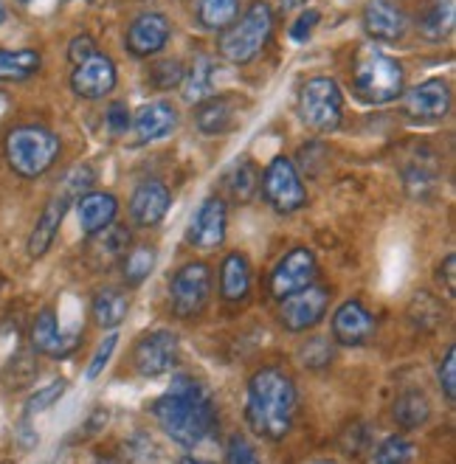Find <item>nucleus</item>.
<instances>
[{
    "label": "nucleus",
    "instance_id": "nucleus-7",
    "mask_svg": "<svg viewBox=\"0 0 456 464\" xmlns=\"http://www.w3.org/2000/svg\"><path fill=\"white\" fill-rule=\"evenodd\" d=\"M211 295V267L206 262L183 265L170 282V304L180 318H192L206 310Z\"/></svg>",
    "mask_w": 456,
    "mask_h": 464
},
{
    "label": "nucleus",
    "instance_id": "nucleus-25",
    "mask_svg": "<svg viewBox=\"0 0 456 464\" xmlns=\"http://www.w3.org/2000/svg\"><path fill=\"white\" fill-rule=\"evenodd\" d=\"M130 313V298L119 287H104L93 295V321L102 330H116Z\"/></svg>",
    "mask_w": 456,
    "mask_h": 464
},
{
    "label": "nucleus",
    "instance_id": "nucleus-18",
    "mask_svg": "<svg viewBox=\"0 0 456 464\" xmlns=\"http://www.w3.org/2000/svg\"><path fill=\"white\" fill-rule=\"evenodd\" d=\"M130 127H132V135H136V144L167 139V135L178 127V111L170 102L144 104L141 111L130 119Z\"/></svg>",
    "mask_w": 456,
    "mask_h": 464
},
{
    "label": "nucleus",
    "instance_id": "nucleus-50",
    "mask_svg": "<svg viewBox=\"0 0 456 464\" xmlns=\"http://www.w3.org/2000/svg\"><path fill=\"white\" fill-rule=\"evenodd\" d=\"M88 4H91V0H88Z\"/></svg>",
    "mask_w": 456,
    "mask_h": 464
},
{
    "label": "nucleus",
    "instance_id": "nucleus-24",
    "mask_svg": "<svg viewBox=\"0 0 456 464\" xmlns=\"http://www.w3.org/2000/svg\"><path fill=\"white\" fill-rule=\"evenodd\" d=\"M220 290L223 298L231 304L246 302V295L251 290V267L243 254H228L220 267Z\"/></svg>",
    "mask_w": 456,
    "mask_h": 464
},
{
    "label": "nucleus",
    "instance_id": "nucleus-43",
    "mask_svg": "<svg viewBox=\"0 0 456 464\" xmlns=\"http://www.w3.org/2000/svg\"><path fill=\"white\" fill-rule=\"evenodd\" d=\"M93 51H96V45H93L91 37H76V40L71 43V48H68V57H71V63L76 65V63H82L85 57H91Z\"/></svg>",
    "mask_w": 456,
    "mask_h": 464
},
{
    "label": "nucleus",
    "instance_id": "nucleus-42",
    "mask_svg": "<svg viewBox=\"0 0 456 464\" xmlns=\"http://www.w3.org/2000/svg\"><path fill=\"white\" fill-rule=\"evenodd\" d=\"M315 23H318V12H315V9H310V12H302V14H299V20L293 23V29H290L293 40H307Z\"/></svg>",
    "mask_w": 456,
    "mask_h": 464
},
{
    "label": "nucleus",
    "instance_id": "nucleus-21",
    "mask_svg": "<svg viewBox=\"0 0 456 464\" xmlns=\"http://www.w3.org/2000/svg\"><path fill=\"white\" fill-rule=\"evenodd\" d=\"M76 211H79V226H82V231L88 237H93L102 228L113 226L119 203L113 195H107V192H88V195L79 198Z\"/></svg>",
    "mask_w": 456,
    "mask_h": 464
},
{
    "label": "nucleus",
    "instance_id": "nucleus-9",
    "mask_svg": "<svg viewBox=\"0 0 456 464\" xmlns=\"http://www.w3.org/2000/svg\"><path fill=\"white\" fill-rule=\"evenodd\" d=\"M330 304V290L327 287H318V285H307L299 293H290L282 298V326L290 333H307L313 326L325 318Z\"/></svg>",
    "mask_w": 456,
    "mask_h": 464
},
{
    "label": "nucleus",
    "instance_id": "nucleus-1",
    "mask_svg": "<svg viewBox=\"0 0 456 464\" xmlns=\"http://www.w3.org/2000/svg\"><path fill=\"white\" fill-rule=\"evenodd\" d=\"M152 414L172 442L183 448L200 445L218 428V408L203 383L192 377H175L164 397H158Z\"/></svg>",
    "mask_w": 456,
    "mask_h": 464
},
{
    "label": "nucleus",
    "instance_id": "nucleus-39",
    "mask_svg": "<svg viewBox=\"0 0 456 464\" xmlns=\"http://www.w3.org/2000/svg\"><path fill=\"white\" fill-rule=\"evenodd\" d=\"M440 386H442L448 400L456 397V349L453 346L445 352V358L440 363Z\"/></svg>",
    "mask_w": 456,
    "mask_h": 464
},
{
    "label": "nucleus",
    "instance_id": "nucleus-32",
    "mask_svg": "<svg viewBox=\"0 0 456 464\" xmlns=\"http://www.w3.org/2000/svg\"><path fill=\"white\" fill-rule=\"evenodd\" d=\"M214 88V65L209 57H200L189 73H183V99L189 104H200L203 99H209Z\"/></svg>",
    "mask_w": 456,
    "mask_h": 464
},
{
    "label": "nucleus",
    "instance_id": "nucleus-23",
    "mask_svg": "<svg viewBox=\"0 0 456 464\" xmlns=\"http://www.w3.org/2000/svg\"><path fill=\"white\" fill-rule=\"evenodd\" d=\"M130 245H132V237L127 226H107L91 237V256L96 259V265L111 267L127 256Z\"/></svg>",
    "mask_w": 456,
    "mask_h": 464
},
{
    "label": "nucleus",
    "instance_id": "nucleus-11",
    "mask_svg": "<svg viewBox=\"0 0 456 464\" xmlns=\"http://www.w3.org/2000/svg\"><path fill=\"white\" fill-rule=\"evenodd\" d=\"M451 111V88L442 79H428L403 96V113L414 121H440Z\"/></svg>",
    "mask_w": 456,
    "mask_h": 464
},
{
    "label": "nucleus",
    "instance_id": "nucleus-13",
    "mask_svg": "<svg viewBox=\"0 0 456 464\" xmlns=\"http://www.w3.org/2000/svg\"><path fill=\"white\" fill-rule=\"evenodd\" d=\"M315 273H318V265H315L313 251H307V248L290 251L277 265V270L271 273V293H274V298H279V302H282L285 295L305 290L307 285H313Z\"/></svg>",
    "mask_w": 456,
    "mask_h": 464
},
{
    "label": "nucleus",
    "instance_id": "nucleus-6",
    "mask_svg": "<svg viewBox=\"0 0 456 464\" xmlns=\"http://www.w3.org/2000/svg\"><path fill=\"white\" fill-rule=\"evenodd\" d=\"M344 102L341 91L330 76H315L299 91V116L307 127L330 132L341 124Z\"/></svg>",
    "mask_w": 456,
    "mask_h": 464
},
{
    "label": "nucleus",
    "instance_id": "nucleus-16",
    "mask_svg": "<svg viewBox=\"0 0 456 464\" xmlns=\"http://www.w3.org/2000/svg\"><path fill=\"white\" fill-rule=\"evenodd\" d=\"M170 203H172L170 188L160 183V180H144V183H139V188L130 198V217H132V223L141 226V228L158 226L167 217Z\"/></svg>",
    "mask_w": 456,
    "mask_h": 464
},
{
    "label": "nucleus",
    "instance_id": "nucleus-4",
    "mask_svg": "<svg viewBox=\"0 0 456 464\" xmlns=\"http://www.w3.org/2000/svg\"><path fill=\"white\" fill-rule=\"evenodd\" d=\"M6 158L20 178H40L60 158V139L45 127H17L6 135Z\"/></svg>",
    "mask_w": 456,
    "mask_h": 464
},
{
    "label": "nucleus",
    "instance_id": "nucleus-19",
    "mask_svg": "<svg viewBox=\"0 0 456 464\" xmlns=\"http://www.w3.org/2000/svg\"><path fill=\"white\" fill-rule=\"evenodd\" d=\"M374 321L361 302H346L333 315V335L341 346H361L372 338Z\"/></svg>",
    "mask_w": 456,
    "mask_h": 464
},
{
    "label": "nucleus",
    "instance_id": "nucleus-40",
    "mask_svg": "<svg viewBox=\"0 0 456 464\" xmlns=\"http://www.w3.org/2000/svg\"><path fill=\"white\" fill-rule=\"evenodd\" d=\"M116 343H119V335H111V338H107V341L96 349L93 361H91V369H88V377H91V380H96V377L102 374V369L107 366V361H111V354H113Z\"/></svg>",
    "mask_w": 456,
    "mask_h": 464
},
{
    "label": "nucleus",
    "instance_id": "nucleus-5",
    "mask_svg": "<svg viewBox=\"0 0 456 464\" xmlns=\"http://www.w3.org/2000/svg\"><path fill=\"white\" fill-rule=\"evenodd\" d=\"M271 32H274L271 6L254 4L228 32H223V37L218 43L220 57L234 65H248L262 53V48L267 45V40H271Z\"/></svg>",
    "mask_w": 456,
    "mask_h": 464
},
{
    "label": "nucleus",
    "instance_id": "nucleus-28",
    "mask_svg": "<svg viewBox=\"0 0 456 464\" xmlns=\"http://www.w3.org/2000/svg\"><path fill=\"white\" fill-rule=\"evenodd\" d=\"M453 32V0H434L420 20V34L432 43H442Z\"/></svg>",
    "mask_w": 456,
    "mask_h": 464
},
{
    "label": "nucleus",
    "instance_id": "nucleus-38",
    "mask_svg": "<svg viewBox=\"0 0 456 464\" xmlns=\"http://www.w3.org/2000/svg\"><path fill=\"white\" fill-rule=\"evenodd\" d=\"M226 459H228V464H259L257 450L251 448L248 440H243V436H231Z\"/></svg>",
    "mask_w": 456,
    "mask_h": 464
},
{
    "label": "nucleus",
    "instance_id": "nucleus-10",
    "mask_svg": "<svg viewBox=\"0 0 456 464\" xmlns=\"http://www.w3.org/2000/svg\"><path fill=\"white\" fill-rule=\"evenodd\" d=\"M71 88L82 99H104L116 88V65L113 60L102 51H93L91 57L73 65L71 73Z\"/></svg>",
    "mask_w": 456,
    "mask_h": 464
},
{
    "label": "nucleus",
    "instance_id": "nucleus-30",
    "mask_svg": "<svg viewBox=\"0 0 456 464\" xmlns=\"http://www.w3.org/2000/svg\"><path fill=\"white\" fill-rule=\"evenodd\" d=\"M428 414H432V405H428L425 394L417 392V389L400 394L394 400V422L400 428H409V430L412 428H420L428 420Z\"/></svg>",
    "mask_w": 456,
    "mask_h": 464
},
{
    "label": "nucleus",
    "instance_id": "nucleus-34",
    "mask_svg": "<svg viewBox=\"0 0 456 464\" xmlns=\"http://www.w3.org/2000/svg\"><path fill=\"white\" fill-rule=\"evenodd\" d=\"M412 459H414V445L406 436H389L369 464H409Z\"/></svg>",
    "mask_w": 456,
    "mask_h": 464
},
{
    "label": "nucleus",
    "instance_id": "nucleus-3",
    "mask_svg": "<svg viewBox=\"0 0 456 464\" xmlns=\"http://www.w3.org/2000/svg\"><path fill=\"white\" fill-rule=\"evenodd\" d=\"M353 88L366 104H389L403 93V68L389 53L366 45L355 53L353 65Z\"/></svg>",
    "mask_w": 456,
    "mask_h": 464
},
{
    "label": "nucleus",
    "instance_id": "nucleus-46",
    "mask_svg": "<svg viewBox=\"0 0 456 464\" xmlns=\"http://www.w3.org/2000/svg\"><path fill=\"white\" fill-rule=\"evenodd\" d=\"M4 17H6V6H4V0H0V23H4Z\"/></svg>",
    "mask_w": 456,
    "mask_h": 464
},
{
    "label": "nucleus",
    "instance_id": "nucleus-17",
    "mask_svg": "<svg viewBox=\"0 0 456 464\" xmlns=\"http://www.w3.org/2000/svg\"><path fill=\"white\" fill-rule=\"evenodd\" d=\"M79 341H82V333H79V330L63 333L57 326V315H53V310H43L34 318L32 343H34L37 352L48 354V358H68V354L76 352Z\"/></svg>",
    "mask_w": 456,
    "mask_h": 464
},
{
    "label": "nucleus",
    "instance_id": "nucleus-41",
    "mask_svg": "<svg viewBox=\"0 0 456 464\" xmlns=\"http://www.w3.org/2000/svg\"><path fill=\"white\" fill-rule=\"evenodd\" d=\"M107 127H111L113 132H124L130 127V111L124 102H113L111 107H107Z\"/></svg>",
    "mask_w": 456,
    "mask_h": 464
},
{
    "label": "nucleus",
    "instance_id": "nucleus-48",
    "mask_svg": "<svg viewBox=\"0 0 456 464\" xmlns=\"http://www.w3.org/2000/svg\"><path fill=\"white\" fill-rule=\"evenodd\" d=\"M310 464H333V461H310Z\"/></svg>",
    "mask_w": 456,
    "mask_h": 464
},
{
    "label": "nucleus",
    "instance_id": "nucleus-26",
    "mask_svg": "<svg viewBox=\"0 0 456 464\" xmlns=\"http://www.w3.org/2000/svg\"><path fill=\"white\" fill-rule=\"evenodd\" d=\"M234 119V107L228 99H218V96H209L198 104V113H195V124L200 132L206 135H218L226 132L231 127Z\"/></svg>",
    "mask_w": 456,
    "mask_h": 464
},
{
    "label": "nucleus",
    "instance_id": "nucleus-27",
    "mask_svg": "<svg viewBox=\"0 0 456 464\" xmlns=\"http://www.w3.org/2000/svg\"><path fill=\"white\" fill-rule=\"evenodd\" d=\"M40 71V53L25 51H4L0 48V82H23Z\"/></svg>",
    "mask_w": 456,
    "mask_h": 464
},
{
    "label": "nucleus",
    "instance_id": "nucleus-20",
    "mask_svg": "<svg viewBox=\"0 0 456 464\" xmlns=\"http://www.w3.org/2000/svg\"><path fill=\"white\" fill-rule=\"evenodd\" d=\"M364 29L374 40L394 43L406 32V17L392 0H369L364 9Z\"/></svg>",
    "mask_w": 456,
    "mask_h": 464
},
{
    "label": "nucleus",
    "instance_id": "nucleus-33",
    "mask_svg": "<svg viewBox=\"0 0 456 464\" xmlns=\"http://www.w3.org/2000/svg\"><path fill=\"white\" fill-rule=\"evenodd\" d=\"M155 245H139V248H132L127 251V256L121 259L124 262V279L130 285H141L147 276H150V270L155 267Z\"/></svg>",
    "mask_w": 456,
    "mask_h": 464
},
{
    "label": "nucleus",
    "instance_id": "nucleus-35",
    "mask_svg": "<svg viewBox=\"0 0 456 464\" xmlns=\"http://www.w3.org/2000/svg\"><path fill=\"white\" fill-rule=\"evenodd\" d=\"M93 180H96V175H93V169H91V167H73V169L65 175V180H63L60 198H65L68 203H71V200H79L82 195H88V192H91Z\"/></svg>",
    "mask_w": 456,
    "mask_h": 464
},
{
    "label": "nucleus",
    "instance_id": "nucleus-49",
    "mask_svg": "<svg viewBox=\"0 0 456 464\" xmlns=\"http://www.w3.org/2000/svg\"><path fill=\"white\" fill-rule=\"evenodd\" d=\"M20 4H29V0H20Z\"/></svg>",
    "mask_w": 456,
    "mask_h": 464
},
{
    "label": "nucleus",
    "instance_id": "nucleus-15",
    "mask_svg": "<svg viewBox=\"0 0 456 464\" xmlns=\"http://www.w3.org/2000/svg\"><path fill=\"white\" fill-rule=\"evenodd\" d=\"M167 40H170V20L155 12H147L132 20L124 37L127 51L132 57H152V53H158L167 45Z\"/></svg>",
    "mask_w": 456,
    "mask_h": 464
},
{
    "label": "nucleus",
    "instance_id": "nucleus-12",
    "mask_svg": "<svg viewBox=\"0 0 456 464\" xmlns=\"http://www.w3.org/2000/svg\"><path fill=\"white\" fill-rule=\"evenodd\" d=\"M226 226H228V214H226L223 198H206L192 217L186 239L200 251H211V248H218V245H223Z\"/></svg>",
    "mask_w": 456,
    "mask_h": 464
},
{
    "label": "nucleus",
    "instance_id": "nucleus-47",
    "mask_svg": "<svg viewBox=\"0 0 456 464\" xmlns=\"http://www.w3.org/2000/svg\"><path fill=\"white\" fill-rule=\"evenodd\" d=\"M93 464H116V461H113V459H96Z\"/></svg>",
    "mask_w": 456,
    "mask_h": 464
},
{
    "label": "nucleus",
    "instance_id": "nucleus-8",
    "mask_svg": "<svg viewBox=\"0 0 456 464\" xmlns=\"http://www.w3.org/2000/svg\"><path fill=\"white\" fill-rule=\"evenodd\" d=\"M262 195L279 214H293L307 203V192L296 167L287 158H274L262 178Z\"/></svg>",
    "mask_w": 456,
    "mask_h": 464
},
{
    "label": "nucleus",
    "instance_id": "nucleus-44",
    "mask_svg": "<svg viewBox=\"0 0 456 464\" xmlns=\"http://www.w3.org/2000/svg\"><path fill=\"white\" fill-rule=\"evenodd\" d=\"M445 285H448V293L453 295V290H456V256L453 254L445 259Z\"/></svg>",
    "mask_w": 456,
    "mask_h": 464
},
{
    "label": "nucleus",
    "instance_id": "nucleus-31",
    "mask_svg": "<svg viewBox=\"0 0 456 464\" xmlns=\"http://www.w3.org/2000/svg\"><path fill=\"white\" fill-rule=\"evenodd\" d=\"M226 188L237 203H248L259 188V172L251 160H237L226 175Z\"/></svg>",
    "mask_w": 456,
    "mask_h": 464
},
{
    "label": "nucleus",
    "instance_id": "nucleus-14",
    "mask_svg": "<svg viewBox=\"0 0 456 464\" xmlns=\"http://www.w3.org/2000/svg\"><path fill=\"white\" fill-rule=\"evenodd\" d=\"M132 361H136V369L144 377L167 374L178 363V335H172L167 330L144 335L136 343V354H132Z\"/></svg>",
    "mask_w": 456,
    "mask_h": 464
},
{
    "label": "nucleus",
    "instance_id": "nucleus-36",
    "mask_svg": "<svg viewBox=\"0 0 456 464\" xmlns=\"http://www.w3.org/2000/svg\"><path fill=\"white\" fill-rule=\"evenodd\" d=\"M183 82V65L178 60H167V63H158L152 71H150V85L152 88H160V91H170L175 85Z\"/></svg>",
    "mask_w": 456,
    "mask_h": 464
},
{
    "label": "nucleus",
    "instance_id": "nucleus-2",
    "mask_svg": "<svg viewBox=\"0 0 456 464\" xmlns=\"http://www.w3.org/2000/svg\"><path fill=\"white\" fill-rule=\"evenodd\" d=\"M296 386L285 372L274 366L259 369L248 383L246 420L257 436L279 442L287 436L293 417H296Z\"/></svg>",
    "mask_w": 456,
    "mask_h": 464
},
{
    "label": "nucleus",
    "instance_id": "nucleus-37",
    "mask_svg": "<svg viewBox=\"0 0 456 464\" xmlns=\"http://www.w3.org/2000/svg\"><path fill=\"white\" fill-rule=\"evenodd\" d=\"M65 389H68L65 380H53L51 386L34 392V394L29 397V402H25V414H40V411H45V408H51L53 402H57V400L65 394Z\"/></svg>",
    "mask_w": 456,
    "mask_h": 464
},
{
    "label": "nucleus",
    "instance_id": "nucleus-22",
    "mask_svg": "<svg viewBox=\"0 0 456 464\" xmlns=\"http://www.w3.org/2000/svg\"><path fill=\"white\" fill-rule=\"evenodd\" d=\"M68 206L71 203L65 198H60V195L53 200H48V206L37 217V226H34V231L29 237V256H34V259L45 256V251L53 245V237H57V231L63 226V217H65Z\"/></svg>",
    "mask_w": 456,
    "mask_h": 464
},
{
    "label": "nucleus",
    "instance_id": "nucleus-45",
    "mask_svg": "<svg viewBox=\"0 0 456 464\" xmlns=\"http://www.w3.org/2000/svg\"><path fill=\"white\" fill-rule=\"evenodd\" d=\"M180 464H209V461H200V459H183Z\"/></svg>",
    "mask_w": 456,
    "mask_h": 464
},
{
    "label": "nucleus",
    "instance_id": "nucleus-29",
    "mask_svg": "<svg viewBox=\"0 0 456 464\" xmlns=\"http://www.w3.org/2000/svg\"><path fill=\"white\" fill-rule=\"evenodd\" d=\"M239 0H195V17L203 29L220 32L228 29L237 17Z\"/></svg>",
    "mask_w": 456,
    "mask_h": 464
}]
</instances>
